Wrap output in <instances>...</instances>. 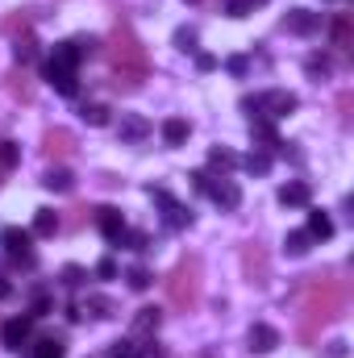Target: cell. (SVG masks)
Returning a JSON list of instances; mask_svg holds the SVG:
<instances>
[{
	"mask_svg": "<svg viewBox=\"0 0 354 358\" xmlns=\"http://www.w3.org/2000/svg\"><path fill=\"white\" fill-rule=\"evenodd\" d=\"M176 46H179V50H196V29H179Z\"/></svg>",
	"mask_w": 354,
	"mask_h": 358,
	"instance_id": "obj_42",
	"label": "cell"
},
{
	"mask_svg": "<svg viewBox=\"0 0 354 358\" xmlns=\"http://www.w3.org/2000/svg\"><path fill=\"white\" fill-rule=\"evenodd\" d=\"M80 117H84L88 125H108V108H104V104H84Z\"/></svg>",
	"mask_w": 354,
	"mask_h": 358,
	"instance_id": "obj_33",
	"label": "cell"
},
{
	"mask_svg": "<svg viewBox=\"0 0 354 358\" xmlns=\"http://www.w3.org/2000/svg\"><path fill=\"white\" fill-rule=\"evenodd\" d=\"M96 275H100V279H117V263H113V259H100V263H96Z\"/></svg>",
	"mask_w": 354,
	"mask_h": 358,
	"instance_id": "obj_44",
	"label": "cell"
},
{
	"mask_svg": "<svg viewBox=\"0 0 354 358\" xmlns=\"http://www.w3.org/2000/svg\"><path fill=\"white\" fill-rule=\"evenodd\" d=\"M121 242H129V250H146V246H150V238H146V234H138V229H134V234L125 229V238H121Z\"/></svg>",
	"mask_w": 354,
	"mask_h": 358,
	"instance_id": "obj_40",
	"label": "cell"
},
{
	"mask_svg": "<svg viewBox=\"0 0 354 358\" xmlns=\"http://www.w3.org/2000/svg\"><path fill=\"white\" fill-rule=\"evenodd\" d=\"M25 25H29V17H25V13H13V17H4V21H0V29H4V34H17V29H25Z\"/></svg>",
	"mask_w": 354,
	"mask_h": 358,
	"instance_id": "obj_39",
	"label": "cell"
},
{
	"mask_svg": "<svg viewBox=\"0 0 354 358\" xmlns=\"http://www.w3.org/2000/svg\"><path fill=\"white\" fill-rule=\"evenodd\" d=\"M21 163V146L17 142H0V167L8 171V167H17Z\"/></svg>",
	"mask_w": 354,
	"mask_h": 358,
	"instance_id": "obj_34",
	"label": "cell"
},
{
	"mask_svg": "<svg viewBox=\"0 0 354 358\" xmlns=\"http://www.w3.org/2000/svg\"><path fill=\"white\" fill-rule=\"evenodd\" d=\"M125 279H129V287H134V292H146V287L155 283V275H150L146 267H129V275H125Z\"/></svg>",
	"mask_w": 354,
	"mask_h": 358,
	"instance_id": "obj_32",
	"label": "cell"
},
{
	"mask_svg": "<svg viewBox=\"0 0 354 358\" xmlns=\"http://www.w3.org/2000/svg\"><path fill=\"white\" fill-rule=\"evenodd\" d=\"M50 304H55V300H50L46 292H38V296H34V313H29V317H46V313H50Z\"/></svg>",
	"mask_w": 354,
	"mask_h": 358,
	"instance_id": "obj_41",
	"label": "cell"
},
{
	"mask_svg": "<svg viewBox=\"0 0 354 358\" xmlns=\"http://www.w3.org/2000/svg\"><path fill=\"white\" fill-rule=\"evenodd\" d=\"M29 334H34V317H13V321L0 325V346L4 350H21L29 342Z\"/></svg>",
	"mask_w": 354,
	"mask_h": 358,
	"instance_id": "obj_7",
	"label": "cell"
},
{
	"mask_svg": "<svg viewBox=\"0 0 354 358\" xmlns=\"http://www.w3.org/2000/svg\"><path fill=\"white\" fill-rule=\"evenodd\" d=\"M13 55H17V67L34 63V59H38V42H34V34H21V38L13 42Z\"/></svg>",
	"mask_w": 354,
	"mask_h": 358,
	"instance_id": "obj_26",
	"label": "cell"
},
{
	"mask_svg": "<svg viewBox=\"0 0 354 358\" xmlns=\"http://www.w3.org/2000/svg\"><path fill=\"white\" fill-rule=\"evenodd\" d=\"M242 167H246L250 176H267V171H271V155H267V150H255V155H246Z\"/></svg>",
	"mask_w": 354,
	"mask_h": 358,
	"instance_id": "obj_31",
	"label": "cell"
},
{
	"mask_svg": "<svg viewBox=\"0 0 354 358\" xmlns=\"http://www.w3.org/2000/svg\"><path fill=\"white\" fill-rule=\"evenodd\" d=\"M50 67H59V71H76V67H80V50H76V42H59Z\"/></svg>",
	"mask_w": 354,
	"mask_h": 358,
	"instance_id": "obj_19",
	"label": "cell"
},
{
	"mask_svg": "<svg viewBox=\"0 0 354 358\" xmlns=\"http://www.w3.org/2000/svg\"><path fill=\"white\" fill-rule=\"evenodd\" d=\"M108 63H113V88L117 92H134L142 88V80L150 76V59H146V46L138 42V34L129 29V21H117L108 46H104Z\"/></svg>",
	"mask_w": 354,
	"mask_h": 358,
	"instance_id": "obj_2",
	"label": "cell"
},
{
	"mask_svg": "<svg viewBox=\"0 0 354 358\" xmlns=\"http://www.w3.org/2000/svg\"><path fill=\"white\" fill-rule=\"evenodd\" d=\"M63 355H67L63 338H42V342L34 346V358H63Z\"/></svg>",
	"mask_w": 354,
	"mask_h": 358,
	"instance_id": "obj_29",
	"label": "cell"
},
{
	"mask_svg": "<svg viewBox=\"0 0 354 358\" xmlns=\"http://www.w3.org/2000/svg\"><path fill=\"white\" fill-rule=\"evenodd\" d=\"M96 225H100V234H104L113 246H121V238H125V217H121V208H113V204L96 208Z\"/></svg>",
	"mask_w": 354,
	"mask_h": 358,
	"instance_id": "obj_9",
	"label": "cell"
},
{
	"mask_svg": "<svg viewBox=\"0 0 354 358\" xmlns=\"http://www.w3.org/2000/svg\"><path fill=\"white\" fill-rule=\"evenodd\" d=\"M8 92H13L17 100H34V80H29L25 67H13V76H8Z\"/></svg>",
	"mask_w": 354,
	"mask_h": 358,
	"instance_id": "obj_21",
	"label": "cell"
},
{
	"mask_svg": "<svg viewBox=\"0 0 354 358\" xmlns=\"http://www.w3.org/2000/svg\"><path fill=\"white\" fill-rule=\"evenodd\" d=\"M88 308L96 313V317H113V313H117V304L104 300V296H88Z\"/></svg>",
	"mask_w": 354,
	"mask_h": 358,
	"instance_id": "obj_37",
	"label": "cell"
},
{
	"mask_svg": "<svg viewBox=\"0 0 354 358\" xmlns=\"http://www.w3.org/2000/svg\"><path fill=\"white\" fill-rule=\"evenodd\" d=\"M46 80L55 84L59 96H76V92H80V76H76V71H59V67H50V63H46Z\"/></svg>",
	"mask_w": 354,
	"mask_h": 358,
	"instance_id": "obj_17",
	"label": "cell"
},
{
	"mask_svg": "<svg viewBox=\"0 0 354 358\" xmlns=\"http://www.w3.org/2000/svg\"><path fill=\"white\" fill-rule=\"evenodd\" d=\"M71 42H76V50H80V59H92V55H96V50H100V38H71Z\"/></svg>",
	"mask_w": 354,
	"mask_h": 358,
	"instance_id": "obj_38",
	"label": "cell"
},
{
	"mask_svg": "<svg viewBox=\"0 0 354 358\" xmlns=\"http://www.w3.org/2000/svg\"><path fill=\"white\" fill-rule=\"evenodd\" d=\"M296 104H300V100H296L292 92H263V96H246V100H242V108L250 113V121H255V117H267V121H271V117H288Z\"/></svg>",
	"mask_w": 354,
	"mask_h": 358,
	"instance_id": "obj_4",
	"label": "cell"
},
{
	"mask_svg": "<svg viewBox=\"0 0 354 358\" xmlns=\"http://www.w3.org/2000/svg\"><path fill=\"white\" fill-rule=\"evenodd\" d=\"M309 200H313V192H309V183H300V179H292V183L279 187V204H283V208H309Z\"/></svg>",
	"mask_w": 354,
	"mask_h": 358,
	"instance_id": "obj_13",
	"label": "cell"
},
{
	"mask_svg": "<svg viewBox=\"0 0 354 358\" xmlns=\"http://www.w3.org/2000/svg\"><path fill=\"white\" fill-rule=\"evenodd\" d=\"M346 304H351L346 279H338V275H313L309 287H304V300H300V342L313 346L317 334H321V325L338 321L346 313Z\"/></svg>",
	"mask_w": 354,
	"mask_h": 358,
	"instance_id": "obj_1",
	"label": "cell"
},
{
	"mask_svg": "<svg viewBox=\"0 0 354 358\" xmlns=\"http://www.w3.org/2000/svg\"><path fill=\"white\" fill-rule=\"evenodd\" d=\"M250 138H255V142H263L267 150H279V146H283V142H279V134H275V125H271L267 117H255V121H250Z\"/></svg>",
	"mask_w": 354,
	"mask_h": 358,
	"instance_id": "obj_18",
	"label": "cell"
},
{
	"mask_svg": "<svg viewBox=\"0 0 354 358\" xmlns=\"http://www.w3.org/2000/svg\"><path fill=\"white\" fill-rule=\"evenodd\" d=\"M225 67H229V71H234V76H246V67H250V63H246V59H242V55H234V59H229V63H225Z\"/></svg>",
	"mask_w": 354,
	"mask_h": 358,
	"instance_id": "obj_46",
	"label": "cell"
},
{
	"mask_svg": "<svg viewBox=\"0 0 354 358\" xmlns=\"http://www.w3.org/2000/svg\"><path fill=\"white\" fill-rule=\"evenodd\" d=\"M63 283L67 287H80L84 283V267H63Z\"/></svg>",
	"mask_w": 354,
	"mask_h": 358,
	"instance_id": "obj_43",
	"label": "cell"
},
{
	"mask_svg": "<svg viewBox=\"0 0 354 358\" xmlns=\"http://www.w3.org/2000/svg\"><path fill=\"white\" fill-rule=\"evenodd\" d=\"M0 246L8 250V259H17V255H34V250H29V234H25V229H17V225L0 229Z\"/></svg>",
	"mask_w": 354,
	"mask_h": 358,
	"instance_id": "obj_15",
	"label": "cell"
},
{
	"mask_svg": "<svg viewBox=\"0 0 354 358\" xmlns=\"http://www.w3.org/2000/svg\"><path fill=\"white\" fill-rule=\"evenodd\" d=\"M283 29H288V34H296V38H313V34H321V13H309V8H288Z\"/></svg>",
	"mask_w": 354,
	"mask_h": 358,
	"instance_id": "obj_6",
	"label": "cell"
},
{
	"mask_svg": "<svg viewBox=\"0 0 354 358\" xmlns=\"http://www.w3.org/2000/svg\"><path fill=\"white\" fill-rule=\"evenodd\" d=\"M108 358H138V342H129V338H117V342L108 346Z\"/></svg>",
	"mask_w": 354,
	"mask_h": 358,
	"instance_id": "obj_35",
	"label": "cell"
},
{
	"mask_svg": "<svg viewBox=\"0 0 354 358\" xmlns=\"http://www.w3.org/2000/svg\"><path fill=\"white\" fill-rule=\"evenodd\" d=\"M204 196H213V200H217L221 208H238V204H242V192H238V183H234V179H225V176L213 179Z\"/></svg>",
	"mask_w": 354,
	"mask_h": 358,
	"instance_id": "obj_11",
	"label": "cell"
},
{
	"mask_svg": "<svg viewBox=\"0 0 354 358\" xmlns=\"http://www.w3.org/2000/svg\"><path fill=\"white\" fill-rule=\"evenodd\" d=\"M71 150H76V138L67 129H46V138H42V155L46 159H67Z\"/></svg>",
	"mask_w": 354,
	"mask_h": 358,
	"instance_id": "obj_10",
	"label": "cell"
},
{
	"mask_svg": "<svg viewBox=\"0 0 354 358\" xmlns=\"http://www.w3.org/2000/svg\"><path fill=\"white\" fill-rule=\"evenodd\" d=\"M150 196L163 204V221H167V229H183V225H192V213H187L179 200H171V192H163V187H150Z\"/></svg>",
	"mask_w": 354,
	"mask_h": 358,
	"instance_id": "obj_8",
	"label": "cell"
},
{
	"mask_svg": "<svg viewBox=\"0 0 354 358\" xmlns=\"http://www.w3.org/2000/svg\"><path fill=\"white\" fill-rule=\"evenodd\" d=\"M200 296H204V271H200V259L196 255H187L167 275V304L176 313H196L200 308Z\"/></svg>",
	"mask_w": 354,
	"mask_h": 358,
	"instance_id": "obj_3",
	"label": "cell"
},
{
	"mask_svg": "<svg viewBox=\"0 0 354 358\" xmlns=\"http://www.w3.org/2000/svg\"><path fill=\"white\" fill-rule=\"evenodd\" d=\"M55 229H59V213H55V208H38V213H34V234H38V238H50Z\"/></svg>",
	"mask_w": 354,
	"mask_h": 358,
	"instance_id": "obj_27",
	"label": "cell"
},
{
	"mask_svg": "<svg viewBox=\"0 0 354 358\" xmlns=\"http://www.w3.org/2000/svg\"><path fill=\"white\" fill-rule=\"evenodd\" d=\"M8 292H13V283H8V279H4V275H0V300H4V296H8Z\"/></svg>",
	"mask_w": 354,
	"mask_h": 358,
	"instance_id": "obj_48",
	"label": "cell"
},
{
	"mask_svg": "<svg viewBox=\"0 0 354 358\" xmlns=\"http://www.w3.org/2000/svg\"><path fill=\"white\" fill-rule=\"evenodd\" d=\"M121 142H142L146 134H150V121L146 117H138V113H121Z\"/></svg>",
	"mask_w": 354,
	"mask_h": 358,
	"instance_id": "obj_14",
	"label": "cell"
},
{
	"mask_svg": "<svg viewBox=\"0 0 354 358\" xmlns=\"http://www.w3.org/2000/svg\"><path fill=\"white\" fill-rule=\"evenodd\" d=\"M309 238H334V221H330V213H321V208H313L309 213Z\"/></svg>",
	"mask_w": 354,
	"mask_h": 358,
	"instance_id": "obj_23",
	"label": "cell"
},
{
	"mask_svg": "<svg viewBox=\"0 0 354 358\" xmlns=\"http://www.w3.org/2000/svg\"><path fill=\"white\" fill-rule=\"evenodd\" d=\"M163 142H167V146H183V142H187V121H183V117H167V121H163Z\"/></svg>",
	"mask_w": 354,
	"mask_h": 358,
	"instance_id": "obj_24",
	"label": "cell"
},
{
	"mask_svg": "<svg viewBox=\"0 0 354 358\" xmlns=\"http://www.w3.org/2000/svg\"><path fill=\"white\" fill-rule=\"evenodd\" d=\"M246 342H250V350L255 355H271L275 346H279V329H271V325H250V334H246Z\"/></svg>",
	"mask_w": 354,
	"mask_h": 358,
	"instance_id": "obj_12",
	"label": "cell"
},
{
	"mask_svg": "<svg viewBox=\"0 0 354 358\" xmlns=\"http://www.w3.org/2000/svg\"><path fill=\"white\" fill-rule=\"evenodd\" d=\"M208 183H213L208 171H192V187H196V192H208Z\"/></svg>",
	"mask_w": 354,
	"mask_h": 358,
	"instance_id": "obj_45",
	"label": "cell"
},
{
	"mask_svg": "<svg viewBox=\"0 0 354 358\" xmlns=\"http://www.w3.org/2000/svg\"><path fill=\"white\" fill-rule=\"evenodd\" d=\"M259 4H267V0H225V13H229V17H246V13H255Z\"/></svg>",
	"mask_w": 354,
	"mask_h": 358,
	"instance_id": "obj_36",
	"label": "cell"
},
{
	"mask_svg": "<svg viewBox=\"0 0 354 358\" xmlns=\"http://www.w3.org/2000/svg\"><path fill=\"white\" fill-rule=\"evenodd\" d=\"M283 250H288L292 259H304V255L313 250V238H309V229H292V234L283 238Z\"/></svg>",
	"mask_w": 354,
	"mask_h": 358,
	"instance_id": "obj_20",
	"label": "cell"
},
{
	"mask_svg": "<svg viewBox=\"0 0 354 358\" xmlns=\"http://www.w3.org/2000/svg\"><path fill=\"white\" fill-rule=\"evenodd\" d=\"M196 67H200V71H213V67H217V59H213V55H196Z\"/></svg>",
	"mask_w": 354,
	"mask_h": 358,
	"instance_id": "obj_47",
	"label": "cell"
},
{
	"mask_svg": "<svg viewBox=\"0 0 354 358\" xmlns=\"http://www.w3.org/2000/svg\"><path fill=\"white\" fill-rule=\"evenodd\" d=\"M159 321H163L159 308H138L134 313V338H155L159 334Z\"/></svg>",
	"mask_w": 354,
	"mask_h": 358,
	"instance_id": "obj_16",
	"label": "cell"
},
{
	"mask_svg": "<svg viewBox=\"0 0 354 358\" xmlns=\"http://www.w3.org/2000/svg\"><path fill=\"white\" fill-rule=\"evenodd\" d=\"M330 38H334V46H342V50L351 46V38H354V25H351V17H346V13H338V17L330 21Z\"/></svg>",
	"mask_w": 354,
	"mask_h": 358,
	"instance_id": "obj_22",
	"label": "cell"
},
{
	"mask_svg": "<svg viewBox=\"0 0 354 358\" xmlns=\"http://www.w3.org/2000/svg\"><path fill=\"white\" fill-rule=\"evenodd\" d=\"M208 167L229 171V167H238V155H234V150H225V146H213V150H208Z\"/></svg>",
	"mask_w": 354,
	"mask_h": 358,
	"instance_id": "obj_28",
	"label": "cell"
},
{
	"mask_svg": "<svg viewBox=\"0 0 354 358\" xmlns=\"http://www.w3.org/2000/svg\"><path fill=\"white\" fill-rule=\"evenodd\" d=\"M42 183H46L50 192H71V187H76V176H71L67 167H50V171L42 176Z\"/></svg>",
	"mask_w": 354,
	"mask_h": 358,
	"instance_id": "obj_25",
	"label": "cell"
},
{
	"mask_svg": "<svg viewBox=\"0 0 354 358\" xmlns=\"http://www.w3.org/2000/svg\"><path fill=\"white\" fill-rule=\"evenodd\" d=\"M304 71H309L313 80H325V76L334 71V63H330L325 55H309V63H304Z\"/></svg>",
	"mask_w": 354,
	"mask_h": 358,
	"instance_id": "obj_30",
	"label": "cell"
},
{
	"mask_svg": "<svg viewBox=\"0 0 354 358\" xmlns=\"http://www.w3.org/2000/svg\"><path fill=\"white\" fill-rule=\"evenodd\" d=\"M242 271H246V283L267 287V279H271V259H267V250L259 242H250V246L242 250Z\"/></svg>",
	"mask_w": 354,
	"mask_h": 358,
	"instance_id": "obj_5",
	"label": "cell"
}]
</instances>
